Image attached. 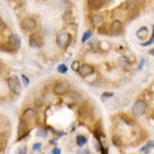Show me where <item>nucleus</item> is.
Returning <instances> with one entry per match:
<instances>
[{
	"mask_svg": "<svg viewBox=\"0 0 154 154\" xmlns=\"http://www.w3.org/2000/svg\"><path fill=\"white\" fill-rule=\"evenodd\" d=\"M65 99H66V101L78 103V101L81 99V96L78 94V92H75V91H72V92H68V94H66Z\"/></svg>",
	"mask_w": 154,
	"mask_h": 154,
	"instance_id": "13",
	"label": "nucleus"
},
{
	"mask_svg": "<svg viewBox=\"0 0 154 154\" xmlns=\"http://www.w3.org/2000/svg\"><path fill=\"white\" fill-rule=\"evenodd\" d=\"M147 110V105L144 100H137L136 103L133 106V112L136 116H142L144 115Z\"/></svg>",
	"mask_w": 154,
	"mask_h": 154,
	"instance_id": "4",
	"label": "nucleus"
},
{
	"mask_svg": "<svg viewBox=\"0 0 154 154\" xmlns=\"http://www.w3.org/2000/svg\"><path fill=\"white\" fill-rule=\"evenodd\" d=\"M153 117H154V112H153Z\"/></svg>",
	"mask_w": 154,
	"mask_h": 154,
	"instance_id": "34",
	"label": "nucleus"
},
{
	"mask_svg": "<svg viewBox=\"0 0 154 154\" xmlns=\"http://www.w3.org/2000/svg\"><path fill=\"white\" fill-rule=\"evenodd\" d=\"M146 35H147L146 27H141L140 29L137 30V37H138V38H144Z\"/></svg>",
	"mask_w": 154,
	"mask_h": 154,
	"instance_id": "19",
	"label": "nucleus"
},
{
	"mask_svg": "<svg viewBox=\"0 0 154 154\" xmlns=\"http://www.w3.org/2000/svg\"><path fill=\"white\" fill-rule=\"evenodd\" d=\"M20 26H22L23 29H25V30H34V29H36L37 24L35 22V19H33V18H30V17H27V18H25V19H23L22 23H20Z\"/></svg>",
	"mask_w": 154,
	"mask_h": 154,
	"instance_id": "7",
	"label": "nucleus"
},
{
	"mask_svg": "<svg viewBox=\"0 0 154 154\" xmlns=\"http://www.w3.org/2000/svg\"><path fill=\"white\" fill-rule=\"evenodd\" d=\"M81 64H80V62L79 61H74L72 63V70L73 71H79V69H80Z\"/></svg>",
	"mask_w": 154,
	"mask_h": 154,
	"instance_id": "22",
	"label": "nucleus"
},
{
	"mask_svg": "<svg viewBox=\"0 0 154 154\" xmlns=\"http://www.w3.org/2000/svg\"><path fill=\"white\" fill-rule=\"evenodd\" d=\"M27 131H28V122H26V120H24V119H20L19 125H18V129H17V134H18V136H19L18 140L23 138L24 135L27 133Z\"/></svg>",
	"mask_w": 154,
	"mask_h": 154,
	"instance_id": "10",
	"label": "nucleus"
},
{
	"mask_svg": "<svg viewBox=\"0 0 154 154\" xmlns=\"http://www.w3.org/2000/svg\"><path fill=\"white\" fill-rule=\"evenodd\" d=\"M8 86H9V89L11 90V91H14L15 94H20V91H22V83H20L19 79L16 75H13V77L9 78Z\"/></svg>",
	"mask_w": 154,
	"mask_h": 154,
	"instance_id": "3",
	"label": "nucleus"
},
{
	"mask_svg": "<svg viewBox=\"0 0 154 154\" xmlns=\"http://www.w3.org/2000/svg\"><path fill=\"white\" fill-rule=\"evenodd\" d=\"M43 38H42V36L38 34H32L29 36V45L30 47H33V48H39V47L43 46Z\"/></svg>",
	"mask_w": 154,
	"mask_h": 154,
	"instance_id": "6",
	"label": "nucleus"
},
{
	"mask_svg": "<svg viewBox=\"0 0 154 154\" xmlns=\"http://www.w3.org/2000/svg\"><path fill=\"white\" fill-rule=\"evenodd\" d=\"M33 149H34V151H38L39 149H41V144H39V143H36V144H34Z\"/></svg>",
	"mask_w": 154,
	"mask_h": 154,
	"instance_id": "27",
	"label": "nucleus"
},
{
	"mask_svg": "<svg viewBox=\"0 0 154 154\" xmlns=\"http://www.w3.org/2000/svg\"><path fill=\"white\" fill-rule=\"evenodd\" d=\"M8 43L10 46L15 47V48H19L20 47V37L16 34H11L8 36Z\"/></svg>",
	"mask_w": 154,
	"mask_h": 154,
	"instance_id": "11",
	"label": "nucleus"
},
{
	"mask_svg": "<svg viewBox=\"0 0 154 154\" xmlns=\"http://www.w3.org/2000/svg\"><path fill=\"white\" fill-rule=\"evenodd\" d=\"M153 147H154V142H152V141L147 142V143H146V145H144L141 149V152H143V153H149Z\"/></svg>",
	"mask_w": 154,
	"mask_h": 154,
	"instance_id": "17",
	"label": "nucleus"
},
{
	"mask_svg": "<svg viewBox=\"0 0 154 154\" xmlns=\"http://www.w3.org/2000/svg\"><path fill=\"white\" fill-rule=\"evenodd\" d=\"M53 90H54V94L57 96H63V94H66L69 92L70 85L68 83V81H59L56 82Z\"/></svg>",
	"mask_w": 154,
	"mask_h": 154,
	"instance_id": "2",
	"label": "nucleus"
},
{
	"mask_svg": "<svg viewBox=\"0 0 154 154\" xmlns=\"http://www.w3.org/2000/svg\"><path fill=\"white\" fill-rule=\"evenodd\" d=\"M88 5H89V7L91 9L98 10V9H100L105 5V1L103 0H89Z\"/></svg>",
	"mask_w": 154,
	"mask_h": 154,
	"instance_id": "14",
	"label": "nucleus"
},
{
	"mask_svg": "<svg viewBox=\"0 0 154 154\" xmlns=\"http://www.w3.org/2000/svg\"><path fill=\"white\" fill-rule=\"evenodd\" d=\"M35 117H36V110H35V109H33V108H28V109H26V110L24 111L22 119L26 120V122H28V120L34 119Z\"/></svg>",
	"mask_w": 154,
	"mask_h": 154,
	"instance_id": "12",
	"label": "nucleus"
},
{
	"mask_svg": "<svg viewBox=\"0 0 154 154\" xmlns=\"http://www.w3.org/2000/svg\"><path fill=\"white\" fill-rule=\"evenodd\" d=\"M52 154H61V150L60 149H57V147H55L54 150L52 151Z\"/></svg>",
	"mask_w": 154,
	"mask_h": 154,
	"instance_id": "28",
	"label": "nucleus"
},
{
	"mask_svg": "<svg viewBox=\"0 0 154 154\" xmlns=\"http://www.w3.org/2000/svg\"><path fill=\"white\" fill-rule=\"evenodd\" d=\"M109 32H110L111 35H119L122 34V32H123V24L120 20H114V22L111 23L110 26H109Z\"/></svg>",
	"mask_w": 154,
	"mask_h": 154,
	"instance_id": "8",
	"label": "nucleus"
},
{
	"mask_svg": "<svg viewBox=\"0 0 154 154\" xmlns=\"http://www.w3.org/2000/svg\"><path fill=\"white\" fill-rule=\"evenodd\" d=\"M87 143V137L83 135H78L77 136V145L78 146H83Z\"/></svg>",
	"mask_w": 154,
	"mask_h": 154,
	"instance_id": "18",
	"label": "nucleus"
},
{
	"mask_svg": "<svg viewBox=\"0 0 154 154\" xmlns=\"http://www.w3.org/2000/svg\"><path fill=\"white\" fill-rule=\"evenodd\" d=\"M22 79H23V81H24V85H25V86H28V85H29V80H28V78H26V75H22Z\"/></svg>",
	"mask_w": 154,
	"mask_h": 154,
	"instance_id": "25",
	"label": "nucleus"
},
{
	"mask_svg": "<svg viewBox=\"0 0 154 154\" xmlns=\"http://www.w3.org/2000/svg\"><path fill=\"white\" fill-rule=\"evenodd\" d=\"M45 135H46V131H45L44 128L39 129V131H38V136L43 137V136H45Z\"/></svg>",
	"mask_w": 154,
	"mask_h": 154,
	"instance_id": "24",
	"label": "nucleus"
},
{
	"mask_svg": "<svg viewBox=\"0 0 154 154\" xmlns=\"http://www.w3.org/2000/svg\"><path fill=\"white\" fill-rule=\"evenodd\" d=\"M43 1H47V0H43Z\"/></svg>",
	"mask_w": 154,
	"mask_h": 154,
	"instance_id": "33",
	"label": "nucleus"
},
{
	"mask_svg": "<svg viewBox=\"0 0 154 154\" xmlns=\"http://www.w3.org/2000/svg\"><path fill=\"white\" fill-rule=\"evenodd\" d=\"M123 117H124V118H123V119H124L125 122H127V123H128L129 125H132V124H133V120H131V119H129V117H128V116H125V115H123Z\"/></svg>",
	"mask_w": 154,
	"mask_h": 154,
	"instance_id": "26",
	"label": "nucleus"
},
{
	"mask_svg": "<svg viewBox=\"0 0 154 154\" xmlns=\"http://www.w3.org/2000/svg\"><path fill=\"white\" fill-rule=\"evenodd\" d=\"M79 116L80 118L83 120H89L92 118V109L88 103L82 105L80 109H79Z\"/></svg>",
	"mask_w": 154,
	"mask_h": 154,
	"instance_id": "5",
	"label": "nucleus"
},
{
	"mask_svg": "<svg viewBox=\"0 0 154 154\" xmlns=\"http://www.w3.org/2000/svg\"><path fill=\"white\" fill-rule=\"evenodd\" d=\"M103 1H105V4H106V2H110V0H103Z\"/></svg>",
	"mask_w": 154,
	"mask_h": 154,
	"instance_id": "32",
	"label": "nucleus"
},
{
	"mask_svg": "<svg viewBox=\"0 0 154 154\" xmlns=\"http://www.w3.org/2000/svg\"><path fill=\"white\" fill-rule=\"evenodd\" d=\"M71 42V36L66 32H61L56 36V44L62 48H65Z\"/></svg>",
	"mask_w": 154,
	"mask_h": 154,
	"instance_id": "1",
	"label": "nucleus"
},
{
	"mask_svg": "<svg viewBox=\"0 0 154 154\" xmlns=\"http://www.w3.org/2000/svg\"><path fill=\"white\" fill-rule=\"evenodd\" d=\"M123 6L126 8V10H132L137 6V0H127Z\"/></svg>",
	"mask_w": 154,
	"mask_h": 154,
	"instance_id": "16",
	"label": "nucleus"
},
{
	"mask_svg": "<svg viewBox=\"0 0 154 154\" xmlns=\"http://www.w3.org/2000/svg\"><path fill=\"white\" fill-rule=\"evenodd\" d=\"M79 73L81 77H89L94 73V69L92 65L90 64H82L79 69Z\"/></svg>",
	"mask_w": 154,
	"mask_h": 154,
	"instance_id": "9",
	"label": "nucleus"
},
{
	"mask_svg": "<svg viewBox=\"0 0 154 154\" xmlns=\"http://www.w3.org/2000/svg\"><path fill=\"white\" fill-rule=\"evenodd\" d=\"M57 71H59V73L64 74V73H66V71H68V68H66V65L65 64H61L57 66Z\"/></svg>",
	"mask_w": 154,
	"mask_h": 154,
	"instance_id": "21",
	"label": "nucleus"
},
{
	"mask_svg": "<svg viewBox=\"0 0 154 154\" xmlns=\"http://www.w3.org/2000/svg\"><path fill=\"white\" fill-rule=\"evenodd\" d=\"M150 54H151V55H153V56H154V48L150 51Z\"/></svg>",
	"mask_w": 154,
	"mask_h": 154,
	"instance_id": "31",
	"label": "nucleus"
},
{
	"mask_svg": "<svg viewBox=\"0 0 154 154\" xmlns=\"http://www.w3.org/2000/svg\"><path fill=\"white\" fill-rule=\"evenodd\" d=\"M110 96H112V94H105L103 96V98H105V97H110Z\"/></svg>",
	"mask_w": 154,
	"mask_h": 154,
	"instance_id": "30",
	"label": "nucleus"
},
{
	"mask_svg": "<svg viewBox=\"0 0 154 154\" xmlns=\"http://www.w3.org/2000/svg\"><path fill=\"white\" fill-rule=\"evenodd\" d=\"M103 17L101 15L96 14V15H92V16H91V24H92L94 27H99V26L103 24Z\"/></svg>",
	"mask_w": 154,
	"mask_h": 154,
	"instance_id": "15",
	"label": "nucleus"
},
{
	"mask_svg": "<svg viewBox=\"0 0 154 154\" xmlns=\"http://www.w3.org/2000/svg\"><path fill=\"white\" fill-rule=\"evenodd\" d=\"M91 35H92V32H91V30H87L86 33L83 34V37H82V42H83V43H85V42H87V41H88L90 37H91Z\"/></svg>",
	"mask_w": 154,
	"mask_h": 154,
	"instance_id": "20",
	"label": "nucleus"
},
{
	"mask_svg": "<svg viewBox=\"0 0 154 154\" xmlns=\"http://www.w3.org/2000/svg\"><path fill=\"white\" fill-rule=\"evenodd\" d=\"M26 152H27V151H26V147H22L20 150L18 151V154H26Z\"/></svg>",
	"mask_w": 154,
	"mask_h": 154,
	"instance_id": "29",
	"label": "nucleus"
},
{
	"mask_svg": "<svg viewBox=\"0 0 154 154\" xmlns=\"http://www.w3.org/2000/svg\"><path fill=\"white\" fill-rule=\"evenodd\" d=\"M152 43H154V26H153V34H152V37L150 38V41H147L146 43H143L142 46H146V45H151Z\"/></svg>",
	"mask_w": 154,
	"mask_h": 154,
	"instance_id": "23",
	"label": "nucleus"
}]
</instances>
